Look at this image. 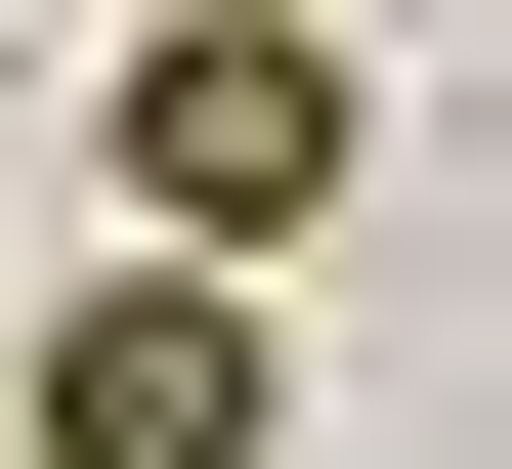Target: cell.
<instances>
[{
  "mask_svg": "<svg viewBox=\"0 0 512 469\" xmlns=\"http://www.w3.org/2000/svg\"><path fill=\"white\" fill-rule=\"evenodd\" d=\"M299 214H342V43H299V0H171V43H128V256L256 299Z\"/></svg>",
  "mask_w": 512,
  "mask_h": 469,
  "instance_id": "1",
  "label": "cell"
},
{
  "mask_svg": "<svg viewBox=\"0 0 512 469\" xmlns=\"http://www.w3.org/2000/svg\"><path fill=\"white\" fill-rule=\"evenodd\" d=\"M256 427H299V342H256V299H171V256L43 342V469H256Z\"/></svg>",
  "mask_w": 512,
  "mask_h": 469,
  "instance_id": "2",
  "label": "cell"
}]
</instances>
